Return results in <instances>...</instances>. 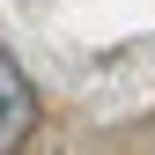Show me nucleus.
<instances>
[{
	"mask_svg": "<svg viewBox=\"0 0 155 155\" xmlns=\"http://www.w3.org/2000/svg\"><path fill=\"white\" fill-rule=\"evenodd\" d=\"M30 133H37V81L15 52H0V155H15Z\"/></svg>",
	"mask_w": 155,
	"mask_h": 155,
	"instance_id": "nucleus-1",
	"label": "nucleus"
}]
</instances>
